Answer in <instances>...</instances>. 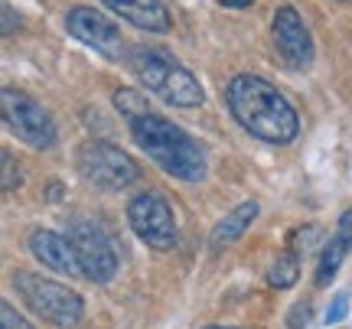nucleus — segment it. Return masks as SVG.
<instances>
[{"mask_svg":"<svg viewBox=\"0 0 352 329\" xmlns=\"http://www.w3.org/2000/svg\"><path fill=\"white\" fill-rule=\"evenodd\" d=\"M20 186V166L13 163V153L3 150V192H13Z\"/></svg>","mask_w":352,"mask_h":329,"instance_id":"obj_18","label":"nucleus"},{"mask_svg":"<svg viewBox=\"0 0 352 329\" xmlns=\"http://www.w3.org/2000/svg\"><path fill=\"white\" fill-rule=\"evenodd\" d=\"M352 248V212H342L340 216V225H336V235H329V241L323 245L320 251V261H316V287H327L329 280L336 277V271L342 267L346 254Z\"/></svg>","mask_w":352,"mask_h":329,"instance_id":"obj_13","label":"nucleus"},{"mask_svg":"<svg viewBox=\"0 0 352 329\" xmlns=\"http://www.w3.org/2000/svg\"><path fill=\"white\" fill-rule=\"evenodd\" d=\"M258 212H261V205L254 203V199H248V203L235 205L226 218H219V225L212 228V238H209L215 251H222V248H228L232 241H239L241 235L252 228V222L258 218Z\"/></svg>","mask_w":352,"mask_h":329,"instance_id":"obj_14","label":"nucleus"},{"mask_svg":"<svg viewBox=\"0 0 352 329\" xmlns=\"http://www.w3.org/2000/svg\"><path fill=\"white\" fill-rule=\"evenodd\" d=\"M127 222L147 248L166 251L176 245V216L173 205L160 192H138L127 203Z\"/></svg>","mask_w":352,"mask_h":329,"instance_id":"obj_8","label":"nucleus"},{"mask_svg":"<svg viewBox=\"0 0 352 329\" xmlns=\"http://www.w3.org/2000/svg\"><path fill=\"white\" fill-rule=\"evenodd\" d=\"M13 287L36 317H43L46 323L59 329H76L85 317V300L78 297L72 287L56 284L50 277H39L33 271H16L13 274Z\"/></svg>","mask_w":352,"mask_h":329,"instance_id":"obj_4","label":"nucleus"},{"mask_svg":"<svg viewBox=\"0 0 352 329\" xmlns=\"http://www.w3.org/2000/svg\"><path fill=\"white\" fill-rule=\"evenodd\" d=\"M0 329H33L10 304H0Z\"/></svg>","mask_w":352,"mask_h":329,"instance_id":"obj_19","label":"nucleus"},{"mask_svg":"<svg viewBox=\"0 0 352 329\" xmlns=\"http://www.w3.org/2000/svg\"><path fill=\"white\" fill-rule=\"evenodd\" d=\"M316 231H320V228H316V225L297 228V235H294V241H290V245H294V248H303V251H307V245H310V241L316 238Z\"/></svg>","mask_w":352,"mask_h":329,"instance_id":"obj_21","label":"nucleus"},{"mask_svg":"<svg viewBox=\"0 0 352 329\" xmlns=\"http://www.w3.org/2000/svg\"><path fill=\"white\" fill-rule=\"evenodd\" d=\"M76 163L88 186L104 192H121L140 179V166L121 147H114L108 140H88L85 147L78 150Z\"/></svg>","mask_w":352,"mask_h":329,"instance_id":"obj_5","label":"nucleus"},{"mask_svg":"<svg viewBox=\"0 0 352 329\" xmlns=\"http://www.w3.org/2000/svg\"><path fill=\"white\" fill-rule=\"evenodd\" d=\"M65 33L76 36L78 43H85L88 49H95L104 59H121L124 56L121 30L114 26V20H108L95 7H72L65 13Z\"/></svg>","mask_w":352,"mask_h":329,"instance_id":"obj_9","label":"nucleus"},{"mask_svg":"<svg viewBox=\"0 0 352 329\" xmlns=\"http://www.w3.org/2000/svg\"><path fill=\"white\" fill-rule=\"evenodd\" d=\"M271 36L277 52L284 56L290 69H310L314 63V36L303 23V16L294 7H277L271 20Z\"/></svg>","mask_w":352,"mask_h":329,"instance_id":"obj_10","label":"nucleus"},{"mask_svg":"<svg viewBox=\"0 0 352 329\" xmlns=\"http://www.w3.org/2000/svg\"><path fill=\"white\" fill-rule=\"evenodd\" d=\"M131 127V137L140 150L151 157L153 163L160 166L164 173H170L173 179H183V183H199L206 179V150L199 147V140L189 137L179 124H173L170 117L157 111H147L127 121Z\"/></svg>","mask_w":352,"mask_h":329,"instance_id":"obj_2","label":"nucleus"},{"mask_svg":"<svg viewBox=\"0 0 352 329\" xmlns=\"http://www.w3.org/2000/svg\"><path fill=\"white\" fill-rule=\"evenodd\" d=\"M127 63H131V72L138 76L140 85L170 108H199L206 102L199 78L173 52L160 49V46H134Z\"/></svg>","mask_w":352,"mask_h":329,"instance_id":"obj_3","label":"nucleus"},{"mask_svg":"<svg viewBox=\"0 0 352 329\" xmlns=\"http://www.w3.org/2000/svg\"><path fill=\"white\" fill-rule=\"evenodd\" d=\"M307 323H310V306H307V304H297L294 310H290L287 326H290V329H303Z\"/></svg>","mask_w":352,"mask_h":329,"instance_id":"obj_20","label":"nucleus"},{"mask_svg":"<svg viewBox=\"0 0 352 329\" xmlns=\"http://www.w3.org/2000/svg\"><path fill=\"white\" fill-rule=\"evenodd\" d=\"M101 3L131 26L147 30V33H170V26H173V16L164 0H101Z\"/></svg>","mask_w":352,"mask_h":329,"instance_id":"obj_12","label":"nucleus"},{"mask_svg":"<svg viewBox=\"0 0 352 329\" xmlns=\"http://www.w3.org/2000/svg\"><path fill=\"white\" fill-rule=\"evenodd\" d=\"M0 111H3V124L16 140H23L33 150H52L56 147V121L50 111L20 89H3L0 91Z\"/></svg>","mask_w":352,"mask_h":329,"instance_id":"obj_6","label":"nucleus"},{"mask_svg":"<svg viewBox=\"0 0 352 329\" xmlns=\"http://www.w3.org/2000/svg\"><path fill=\"white\" fill-rule=\"evenodd\" d=\"M222 7H232V10H241V7H252V0H219Z\"/></svg>","mask_w":352,"mask_h":329,"instance_id":"obj_22","label":"nucleus"},{"mask_svg":"<svg viewBox=\"0 0 352 329\" xmlns=\"http://www.w3.org/2000/svg\"><path fill=\"white\" fill-rule=\"evenodd\" d=\"M114 108L121 111L124 121H134V117H140V114L151 111V102H147L140 91H134V89H118L114 91Z\"/></svg>","mask_w":352,"mask_h":329,"instance_id":"obj_16","label":"nucleus"},{"mask_svg":"<svg viewBox=\"0 0 352 329\" xmlns=\"http://www.w3.org/2000/svg\"><path fill=\"white\" fill-rule=\"evenodd\" d=\"M30 254H33L43 267L56 271V274H69V277L82 274V267H78V261H76L72 245H69V238H65V235H59V231L36 228V231L30 235Z\"/></svg>","mask_w":352,"mask_h":329,"instance_id":"obj_11","label":"nucleus"},{"mask_svg":"<svg viewBox=\"0 0 352 329\" xmlns=\"http://www.w3.org/2000/svg\"><path fill=\"white\" fill-rule=\"evenodd\" d=\"M69 245L76 251V261L82 267V274L95 284H108L118 274V251L114 241L95 218H76L69 225Z\"/></svg>","mask_w":352,"mask_h":329,"instance_id":"obj_7","label":"nucleus"},{"mask_svg":"<svg viewBox=\"0 0 352 329\" xmlns=\"http://www.w3.org/2000/svg\"><path fill=\"white\" fill-rule=\"evenodd\" d=\"M226 104L241 131L264 144H290L300 134V117L294 104L261 76L241 72L232 78L226 89Z\"/></svg>","mask_w":352,"mask_h":329,"instance_id":"obj_1","label":"nucleus"},{"mask_svg":"<svg viewBox=\"0 0 352 329\" xmlns=\"http://www.w3.org/2000/svg\"><path fill=\"white\" fill-rule=\"evenodd\" d=\"M300 280V261L294 251H284L274 258V264L267 267V284L274 291H290L294 284Z\"/></svg>","mask_w":352,"mask_h":329,"instance_id":"obj_15","label":"nucleus"},{"mask_svg":"<svg viewBox=\"0 0 352 329\" xmlns=\"http://www.w3.org/2000/svg\"><path fill=\"white\" fill-rule=\"evenodd\" d=\"M346 313H349V293L342 291V293H336L333 297V304H329V310H327V326H333V323H342L346 319Z\"/></svg>","mask_w":352,"mask_h":329,"instance_id":"obj_17","label":"nucleus"},{"mask_svg":"<svg viewBox=\"0 0 352 329\" xmlns=\"http://www.w3.org/2000/svg\"><path fill=\"white\" fill-rule=\"evenodd\" d=\"M206 329H222V326H206Z\"/></svg>","mask_w":352,"mask_h":329,"instance_id":"obj_23","label":"nucleus"}]
</instances>
